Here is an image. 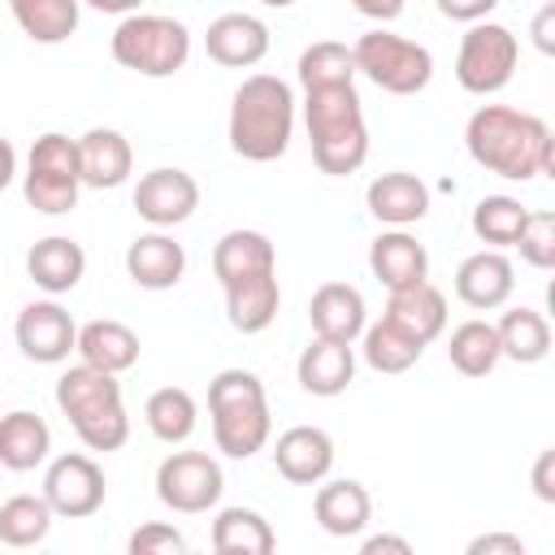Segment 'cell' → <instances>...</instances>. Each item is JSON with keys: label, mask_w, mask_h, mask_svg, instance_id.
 <instances>
[{"label": "cell", "mask_w": 555, "mask_h": 555, "mask_svg": "<svg viewBox=\"0 0 555 555\" xmlns=\"http://www.w3.org/2000/svg\"><path fill=\"white\" fill-rule=\"evenodd\" d=\"M208 416H212V442L230 460H251L264 451L273 434L264 382L247 369H221L208 382Z\"/></svg>", "instance_id": "5b68a950"}, {"label": "cell", "mask_w": 555, "mask_h": 555, "mask_svg": "<svg viewBox=\"0 0 555 555\" xmlns=\"http://www.w3.org/2000/svg\"><path fill=\"white\" fill-rule=\"evenodd\" d=\"M56 512L48 507L43 494H13L0 503V546H13V551H26V546H39L52 529Z\"/></svg>", "instance_id": "e575fe53"}, {"label": "cell", "mask_w": 555, "mask_h": 555, "mask_svg": "<svg viewBox=\"0 0 555 555\" xmlns=\"http://www.w3.org/2000/svg\"><path fill=\"white\" fill-rule=\"evenodd\" d=\"M447 360L455 373L464 377H486L494 373V364L503 360L499 351V334H494V321H460L451 330V343H447Z\"/></svg>", "instance_id": "836d02e7"}, {"label": "cell", "mask_w": 555, "mask_h": 555, "mask_svg": "<svg viewBox=\"0 0 555 555\" xmlns=\"http://www.w3.org/2000/svg\"><path fill=\"white\" fill-rule=\"evenodd\" d=\"M39 494L48 499V507H52L56 516H65V520H87V516H95V512L104 507L108 481H104V468H100L91 455L65 451V455H56V460L48 464Z\"/></svg>", "instance_id": "8fae6325"}, {"label": "cell", "mask_w": 555, "mask_h": 555, "mask_svg": "<svg viewBox=\"0 0 555 555\" xmlns=\"http://www.w3.org/2000/svg\"><path fill=\"white\" fill-rule=\"evenodd\" d=\"M78 191H82L78 139L61 134V130L39 134V139L30 143L26 173H22V195H26V204H30L35 212L61 217V212H74Z\"/></svg>", "instance_id": "ba28073f"}, {"label": "cell", "mask_w": 555, "mask_h": 555, "mask_svg": "<svg viewBox=\"0 0 555 555\" xmlns=\"http://www.w3.org/2000/svg\"><path fill=\"white\" fill-rule=\"evenodd\" d=\"M304 126L312 143V160L330 178H347L369 160V126L356 82L312 87L304 91Z\"/></svg>", "instance_id": "3957f363"}, {"label": "cell", "mask_w": 555, "mask_h": 555, "mask_svg": "<svg viewBox=\"0 0 555 555\" xmlns=\"http://www.w3.org/2000/svg\"><path fill=\"white\" fill-rule=\"evenodd\" d=\"M273 464L291 486H317L334 468V438L321 425H291L273 442Z\"/></svg>", "instance_id": "2e32d148"}, {"label": "cell", "mask_w": 555, "mask_h": 555, "mask_svg": "<svg viewBox=\"0 0 555 555\" xmlns=\"http://www.w3.org/2000/svg\"><path fill=\"white\" fill-rule=\"evenodd\" d=\"M512 291H516V269L499 247H481V251L464 256L455 269V295L477 312L503 308L512 299Z\"/></svg>", "instance_id": "9a60e30c"}, {"label": "cell", "mask_w": 555, "mask_h": 555, "mask_svg": "<svg viewBox=\"0 0 555 555\" xmlns=\"http://www.w3.org/2000/svg\"><path fill=\"white\" fill-rule=\"evenodd\" d=\"M438 4V13L442 17H451V22H486L494 9H499V0H434Z\"/></svg>", "instance_id": "60d3db41"}, {"label": "cell", "mask_w": 555, "mask_h": 555, "mask_svg": "<svg viewBox=\"0 0 555 555\" xmlns=\"http://www.w3.org/2000/svg\"><path fill=\"white\" fill-rule=\"evenodd\" d=\"M221 291H225V321H230L238 334H260V330H269V325L278 321V308H282L278 269L234 278V282H225Z\"/></svg>", "instance_id": "44dd1931"}, {"label": "cell", "mask_w": 555, "mask_h": 555, "mask_svg": "<svg viewBox=\"0 0 555 555\" xmlns=\"http://www.w3.org/2000/svg\"><path fill=\"white\" fill-rule=\"evenodd\" d=\"M108 52L130 74L169 78L191 61V30L165 13H126L108 39Z\"/></svg>", "instance_id": "8992f818"}, {"label": "cell", "mask_w": 555, "mask_h": 555, "mask_svg": "<svg viewBox=\"0 0 555 555\" xmlns=\"http://www.w3.org/2000/svg\"><path fill=\"white\" fill-rule=\"evenodd\" d=\"M364 204H369V212L382 225L408 230V225H416L429 212V186L416 173H408V169H390V173H377L369 182Z\"/></svg>", "instance_id": "ffe728a7"}, {"label": "cell", "mask_w": 555, "mask_h": 555, "mask_svg": "<svg viewBox=\"0 0 555 555\" xmlns=\"http://www.w3.org/2000/svg\"><path fill=\"white\" fill-rule=\"evenodd\" d=\"M9 13L30 43H65L78 30L82 0H9Z\"/></svg>", "instance_id": "4dcf8cb0"}, {"label": "cell", "mask_w": 555, "mask_h": 555, "mask_svg": "<svg viewBox=\"0 0 555 555\" xmlns=\"http://www.w3.org/2000/svg\"><path fill=\"white\" fill-rule=\"evenodd\" d=\"M295 78L304 91L312 87H338V82H356V61H351V48L338 43V39H317L299 52V65H295Z\"/></svg>", "instance_id": "8d00e7d4"}, {"label": "cell", "mask_w": 555, "mask_h": 555, "mask_svg": "<svg viewBox=\"0 0 555 555\" xmlns=\"http://www.w3.org/2000/svg\"><path fill=\"white\" fill-rule=\"evenodd\" d=\"M533 43H538V52H555V4H542L538 9V17H533Z\"/></svg>", "instance_id": "f6af8a7d"}, {"label": "cell", "mask_w": 555, "mask_h": 555, "mask_svg": "<svg viewBox=\"0 0 555 555\" xmlns=\"http://www.w3.org/2000/svg\"><path fill=\"white\" fill-rule=\"evenodd\" d=\"M204 52L225 69H251L269 56V26L256 13H221L204 30Z\"/></svg>", "instance_id": "5bb4252c"}, {"label": "cell", "mask_w": 555, "mask_h": 555, "mask_svg": "<svg viewBox=\"0 0 555 555\" xmlns=\"http://www.w3.org/2000/svg\"><path fill=\"white\" fill-rule=\"evenodd\" d=\"M264 269H278V251L269 243V234L260 230H230L217 238L212 247V278L225 286L234 278H247V273H264Z\"/></svg>", "instance_id": "f1b7e54d"}, {"label": "cell", "mask_w": 555, "mask_h": 555, "mask_svg": "<svg viewBox=\"0 0 555 555\" xmlns=\"http://www.w3.org/2000/svg\"><path fill=\"white\" fill-rule=\"evenodd\" d=\"M494 334H499L503 360L538 364V360L551 356V325H546V317L538 308H507L494 321Z\"/></svg>", "instance_id": "1f68e13d"}, {"label": "cell", "mask_w": 555, "mask_h": 555, "mask_svg": "<svg viewBox=\"0 0 555 555\" xmlns=\"http://www.w3.org/2000/svg\"><path fill=\"white\" fill-rule=\"evenodd\" d=\"M13 338H17V351L35 364H61L69 360L74 343H78V325L74 317L56 304V299H35L17 312L13 321Z\"/></svg>", "instance_id": "7c38bea8"}, {"label": "cell", "mask_w": 555, "mask_h": 555, "mask_svg": "<svg viewBox=\"0 0 555 555\" xmlns=\"http://www.w3.org/2000/svg\"><path fill=\"white\" fill-rule=\"evenodd\" d=\"M225 473L208 451H169L156 468V499L178 516H199L221 503Z\"/></svg>", "instance_id": "30bf717a"}, {"label": "cell", "mask_w": 555, "mask_h": 555, "mask_svg": "<svg viewBox=\"0 0 555 555\" xmlns=\"http://www.w3.org/2000/svg\"><path fill=\"white\" fill-rule=\"evenodd\" d=\"M395 330H403L412 343L429 347L442 330H447V295L425 278L416 286H403V291H390L386 299V312H382Z\"/></svg>", "instance_id": "7402d4cb"}, {"label": "cell", "mask_w": 555, "mask_h": 555, "mask_svg": "<svg viewBox=\"0 0 555 555\" xmlns=\"http://www.w3.org/2000/svg\"><path fill=\"white\" fill-rule=\"evenodd\" d=\"M364 555H382V551H395V555H412V542L408 538H395V533H373L360 542Z\"/></svg>", "instance_id": "bcb514c9"}, {"label": "cell", "mask_w": 555, "mask_h": 555, "mask_svg": "<svg viewBox=\"0 0 555 555\" xmlns=\"http://www.w3.org/2000/svg\"><path fill=\"white\" fill-rule=\"evenodd\" d=\"M48 451H52V429L39 412L13 408L0 416V468L30 473L48 460Z\"/></svg>", "instance_id": "83f0119b"}, {"label": "cell", "mask_w": 555, "mask_h": 555, "mask_svg": "<svg viewBox=\"0 0 555 555\" xmlns=\"http://www.w3.org/2000/svg\"><path fill=\"white\" fill-rule=\"evenodd\" d=\"M464 147L486 173L507 182H533L555 169L551 126L512 104H481L464 126Z\"/></svg>", "instance_id": "6da1fadb"}, {"label": "cell", "mask_w": 555, "mask_h": 555, "mask_svg": "<svg viewBox=\"0 0 555 555\" xmlns=\"http://www.w3.org/2000/svg\"><path fill=\"white\" fill-rule=\"evenodd\" d=\"M516 247H520V260L525 264H533L542 273L555 269V212L551 208H529Z\"/></svg>", "instance_id": "f35d334b"}, {"label": "cell", "mask_w": 555, "mask_h": 555, "mask_svg": "<svg viewBox=\"0 0 555 555\" xmlns=\"http://www.w3.org/2000/svg\"><path fill=\"white\" fill-rule=\"evenodd\" d=\"M13 178H17V152H13V143L0 134V191H4Z\"/></svg>", "instance_id": "7dc6e473"}, {"label": "cell", "mask_w": 555, "mask_h": 555, "mask_svg": "<svg viewBox=\"0 0 555 555\" xmlns=\"http://www.w3.org/2000/svg\"><path fill=\"white\" fill-rule=\"evenodd\" d=\"M525 217H529V208L520 204V199H512V195H486V199H477L473 204V234L486 243V247H516V238H520V230H525Z\"/></svg>", "instance_id": "74e56055"}, {"label": "cell", "mask_w": 555, "mask_h": 555, "mask_svg": "<svg viewBox=\"0 0 555 555\" xmlns=\"http://www.w3.org/2000/svg\"><path fill=\"white\" fill-rule=\"evenodd\" d=\"M295 377H299V386H304L308 395L334 399V395H343V390L351 386V377H356V347L312 334V343H308V347L299 351V360H295Z\"/></svg>", "instance_id": "cb8c5ba5"}, {"label": "cell", "mask_w": 555, "mask_h": 555, "mask_svg": "<svg viewBox=\"0 0 555 555\" xmlns=\"http://www.w3.org/2000/svg\"><path fill=\"white\" fill-rule=\"evenodd\" d=\"M78 165H82V186H95V191H113L130 178L134 169V152H130V139L113 126H91L82 139H78Z\"/></svg>", "instance_id": "d4e9b609"}, {"label": "cell", "mask_w": 555, "mask_h": 555, "mask_svg": "<svg viewBox=\"0 0 555 555\" xmlns=\"http://www.w3.org/2000/svg\"><path fill=\"white\" fill-rule=\"evenodd\" d=\"M234 156L251 165H269L286 156L295 134V91L278 74H247L234 87L230 121H225Z\"/></svg>", "instance_id": "7a4b0ae2"}, {"label": "cell", "mask_w": 555, "mask_h": 555, "mask_svg": "<svg viewBox=\"0 0 555 555\" xmlns=\"http://www.w3.org/2000/svg\"><path fill=\"white\" fill-rule=\"evenodd\" d=\"M260 4H264V9H291L295 0H260Z\"/></svg>", "instance_id": "681fc988"}, {"label": "cell", "mask_w": 555, "mask_h": 555, "mask_svg": "<svg viewBox=\"0 0 555 555\" xmlns=\"http://www.w3.org/2000/svg\"><path fill=\"white\" fill-rule=\"evenodd\" d=\"M199 208V182L186 173V169H152L139 178L134 186V212L152 225V230H169V225H182L191 212Z\"/></svg>", "instance_id": "4fadbf2b"}, {"label": "cell", "mask_w": 555, "mask_h": 555, "mask_svg": "<svg viewBox=\"0 0 555 555\" xmlns=\"http://www.w3.org/2000/svg\"><path fill=\"white\" fill-rule=\"evenodd\" d=\"M26 273H30V282H35L39 291L65 295V291H74V286L82 282V273H87V251H82L74 238H65V234H48V238L30 243V251H26Z\"/></svg>", "instance_id": "484cf974"}, {"label": "cell", "mask_w": 555, "mask_h": 555, "mask_svg": "<svg viewBox=\"0 0 555 555\" xmlns=\"http://www.w3.org/2000/svg\"><path fill=\"white\" fill-rule=\"evenodd\" d=\"M308 325L317 338H334V343H356L360 330L369 325V308L364 295L351 282H321L308 299Z\"/></svg>", "instance_id": "e0dca14e"}, {"label": "cell", "mask_w": 555, "mask_h": 555, "mask_svg": "<svg viewBox=\"0 0 555 555\" xmlns=\"http://www.w3.org/2000/svg\"><path fill=\"white\" fill-rule=\"evenodd\" d=\"M126 551L130 555H178V551H186V538H182V529H173L165 520H152V525H139L130 533Z\"/></svg>", "instance_id": "ab89813d"}, {"label": "cell", "mask_w": 555, "mask_h": 555, "mask_svg": "<svg viewBox=\"0 0 555 555\" xmlns=\"http://www.w3.org/2000/svg\"><path fill=\"white\" fill-rule=\"evenodd\" d=\"M468 555H525V538L516 533H481L468 542Z\"/></svg>", "instance_id": "b9f144b4"}, {"label": "cell", "mask_w": 555, "mask_h": 555, "mask_svg": "<svg viewBox=\"0 0 555 555\" xmlns=\"http://www.w3.org/2000/svg\"><path fill=\"white\" fill-rule=\"evenodd\" d=\"M82 4H91V9H100V13H139V4L143 0H82Z\"/></svg>", "instance_id": "c3c4849f"}, {"label": "cell", "mask_w": 555, "mask_h": 555, "mask_svg": "<svg viewBox=\"0 0 555 555\" xmlns=\"http://www.w3.org/2000/svg\"><path fill=\"white\" fill-rule=\"evenodd\" d=\"M126 273L134 286L143 291H173L186 273V251L182 243H173V234L165 230H152V234H139L130 247H126Z\"/></svg>", "instance_id": "603a6c76"}, {"label": "cell", "mask_w": 555, "mask_h": 555, "mask_svg": "<svg viewBox=\"0 0 555 555\" xmlns=\"http://www.w3.org/2000/svg\"><path fill=\"white\" fill-rule=\"evenodd\" d=\"M347 4H351L360 17H369V22H395L408 0H347Z\"/></svg>", "instance_id": "ee69618b"}, {"label": "cell", "mask_w": 555, "mask_h": 555, "mask_svg": "<svg viewBox=\"0 0 555 555\" xmlns=\"http://www.w3.org/2000/svg\"><path fill=\"white\" fill-rule=\"evenodd\" d=\"M520 43L503 22H473L455 52V82L468 95H494L512 82Z\"/></svg>", "instance_id": "9c48e42d"}, {"label": "cell", "mask_w": 555, "mask_h": 555, "mask_svg": "<svg viewBox=\"0 0 555 555\" xmlns=\"http://www.w3.org/2000/svg\"><path fill=\"white\" fill-rule=\"evenodd\" d=\"M312 520H317L330 538H356V533H364V525L373 520V499H369V490H364L356 477L317 481Z\"/></svg>", "instance_id": "d6986e66"}, {"label": "cell", "mask_w": 555, "mask_h": 555, "mask_svg": "<svg viewBox=\"0 0 555 555\" xmlns=\"http://www.w3.org/2000/svg\"><path fill=\"white\" fill-rule=\"evenodd\" d=\"M533 494L542 503H555V447L538 451V460H533Z\"/></svg>", "instance_id": "7bdbcfd3"}, {"label": "cell", "mask_w": 555, "mask_h": 555, "mask_svg": "<svg viewBox=\"0 0 555 555\" xmlns=\"http://www.w3.org/2000/svg\"><path fill=\"white\" fill-rule=\"evenodd\" d=\"M143 421H147L152 438H160L165 447H178V442H186V438L195 434V425H199V403H195V395L182 390V386H160V390L147 395Z\"/></svg>", "instance_id": "d6a6232c"}, {"label": "cell", "mask_w": 555, "mask_h": 555, "mask_svg": "<svg viewBox=\"0 0 555 555\" xmlns=\"http://www.w3.org/2000/svg\"><path fill=\"white\" fill-rule=\"evenodd\" d=\"M56 408L61 416L74 425L78 442L87 451H117L130 438V416H126V399H121V382L117 373L91 369V364H69L56 377Z\"/></svg>", "instance_id": "277c9868"}, {"label": "cell", "mask_w": 555, "mask_h": 555, "mask_svg": "<svg viewBox=\"0 0 555 555\" xmlns=\"http://www.w3.org/2000/svg\"><path fill=\"white\" fill-rule=\"evenodd\" d=\"M369 269L386 291H403L429 278V251L416 234L390 225L369 243Z\"/></svg>", "instance_id": "ac0fdd59"}, {"label": "cell", "mask_w": 555, "mask_h": 555, "mask_svg": "<svg viewBox=\"0 0 555 555\" xmlns=\"http://www.w3.org/2000/svg\"><path fill=\"white\" fill-rule=\"evenodd\" d=\"M273 546H278V533L256 507H221L212 516L217 555H269Z\"/></svg>", "instance_id": "f546056e"}, {"label": "cell", "mask_w": 555, "mask_h": 555, "mask_svg": "<svg viewBox=\"0 0 555 555\" xmlns=\"http://www.w3.org/2000/svg\"><path fill=\"white\" fill-rule=\"evenodd\" d=\"M74 351H78V360L91 364V369L126 373V369L139 364V334H134L126 321L100 317V321L78 325V343H74Z\"/></svg>", "instance_id": "4316f807"}, {"label": "cell", "mask_w": 555, "mask_h": 555, "mask_svg": "<svg viewBox=\"0 0 555 555\" xmlns=\"http://www.w3.org/2000/svg\"><path fill=\"white\" fill-rule=\"evenodd\" d=\"M360 356H364V364L369 369H377V373H408L421 356H425V347L421 343H412L403 330H395L386 317L382 321H373V325H364L360 330Z\"/></svg>", "instance_id": "d590c367"}, {"label": "cell", "mask_w": 555, "mask_h": 555, "mask_svg": "<svg viewBox=\"0 0 555 555\" xmlns=\"http://www.w3.org/2000/svg\"><path fill=\"white\" fill-rule=\"evenodd\" d=\"M351 61H356V74H364L373 87H382L390 95H416L434 78V52L408 35L386 30V26L364 30L351 43Z\"/></svg>", "instance_id": "52a82bcc"}]
</instances>
